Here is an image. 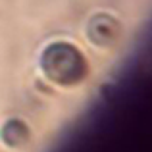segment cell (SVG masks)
<instances>
[{
  "mask_svg": "<svg viewBox=\"0 0 152 152\" xmlns=\"http://www.w3.org/2000/svg\"><path fill=\"white\" fill-rule=\"evenodd\" d=\"M42 71L48 79L58 85H73L83 79L87 71L85 58L73 45L54 42L42 52L41 58Z\"/></svg>",
  "mask_w": 152,
  "mask_h": 152,
  "instance_id": "1",
  "label": "cell"
},
{
  "mask_svg": "<svg viewBox=\"0 0 152 152\" xmlns=\"http://www.w3.org/2000/svg\"><path fill=\"white\" fill-rule=\"evenodd\" d=\"M89 39L94 45H110L119 33V25L110 15L98 14L89 21Z\"/></svg>",
  "mask_w": 152,
  "mask_h": 152,
  "instance_id": "2",
  "label": "cell"
},
{
  "mask_svg": "<svg viewBox=\"0 0 152 152\" xmlns=\"http://www.w3.org/2000/svg\"><path fill=\"white\" fill-rule=\"evenodd\" d=\"M2 139L6 145L10 146H21L29 139V129L23 121L19 119H10L6 125L2 127Z\"/></svg>",
  "mask_w": 152,
  "mask_h": 152,
  "instance_id": "3",
  "label": "cell"
}]
</instances>
